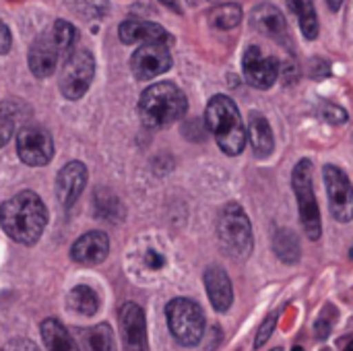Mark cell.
Returning <instances> with one entry per match:
<instances>
[{
    "label": "cell",
    "mask_w": 353,
    "mask_h": 351,
    "mask_svg": "<svg viewBox=\"0 0 353 351\" xmlns=\"http://www.w3.org/2000/svg\"><path fill=\"white\" fill-rule=\"evenodd\" d=\"M0 225L10 240L31 246L41 238L48 225V209L39 194L23 190L2 203Z\"/></svg>",
    "instance_id": "obj_1"
},
{
    "label": "cell",
    "mask_w": 353,
    "mask_h": 351,
    "mask_svg": "<svg viewBox=\"0 0 353 351\" xmlns=\"http://www.w3.org/2000/svg\"><path fill=\"white\" fill-rule=\"evenodd\" d=\"M188 110L184 91L170 83H155L147 87L139 99V116L149 128H163L180 120Z\"/></svg>",
    "instance_id": "obj_2"
},
{
    "label": "cell",
    "mask_w": 353,
    "mask_h": 351,
    "mask_svg": "<svg viewBox=\"0 0 353 351\" xmlns=\"http://www.w3.org/2000/svg\"><path fill=\"white\" fill-rule=\"evenodd\" d=\"M205 124L209 132L215 137L217 145L228 155H240L246 145V128L240 118L238 106L228 95H215L207 103Z\"/></svg>",
    "instance_id": "obj_3"
},
{
    "label": "cell",
    "mask_w": 353,
    "mask_h": 351,
    "mask_svg": "<svg viewBox=\"0 0 353 351\" xmlns=\"http://www.w3.org/2000/svg\"><path fill=\"white\" fill-rule=\"evenodd\" d=\"M217 240L221 250L234 259V261H244L250 257L254 248V236H252V225L238 203H228L219 217H217Z\"/></svg>",
    "instance_id": "obj_4"
},
{
    "label": "cell",
    "mask_w": 353,
    "mask_h": 351,
    "mask_svg": "<svg viewBox=\"0 0 353 351\" xmlns=\"http://www.w3.org/2000/svg\"><path fill=\"white\" fill-rule=\"evenodd\" d=\"M165 319L172 337L184 345V348H194L203 341L207 323L201 306L194 300L188 298H176L165 306Z\"/></svg>",
    "instance_id": "obj_5"
},
{
    "label": "cell",
    "mask_w": 353,
    "mask_h": 351,
    "mask_svg": "<svg viewBox=\"0 0 353 351\" xmlns=\"http://www.w3.org/2000/svg\"><path fill=\"white\" fill-rule=\"evenodd\" d=\"M292 184H294V192L298 199L300 221H302L304 234L310 240H319L323 234V221H321V209H319L316 194H314L312 161L310 159H300L296 163L294 174H292Z\"/></svg>",
    "instance_id": "obj_6"
},
{
    "label": "cell",
    "mask_w": 353,
    "mask_h": 351,
    "mask_svg": "<svg viewBox=\"0 0 353 351\" xmlns=\"http://www.w3.org/2000/svg\"><path fill=\"white\" fill-rule=\"evenodd\" d=\"M95 74V60L89 50H74L64 62L60 74V91L66 99H81L93 81Z\"/></svg>",
    "instance_id": "obj_7"
},
{
    "label": "cell",
    "mask_w": 353,
    "mask_h": 351,
    "mask_svg": "<svg viewBox=\"0 0 353 351\" xmlns=\"http://www.w3.org/2000/svg\"><path fill=\"white\" fill-rule=\"evenodd\" d=\"M17 153L23 163L37 168L46 166L54 157V141L52 134L43 126H23L17 132Z\"/></svg>",
    "instance_id": "obj_8"
},
{
    "label": "cell",
    "mask_w": 353,
    "mask_h": 351,
    "mask_svg": "<svg viewBox=\"0 0 353 351\" xmlns=\"http://www.w3.org/2000/svg\"><path fill=\"white\" fill-rule=\"evenodd\" d=\"M325 176V184H327V192H329V207H331V215L341 221L347 223L353 219V186L347 178V174L337 168V166H325L323 170Z\"/></svg>",
    "instance_id": "obj_9"
},
{
    "label": "cell",
    "mask_w": 353,
    "mask_h": 351,
    "mask_svg": "<svg viewBox=\"0 0 353 351\" xmlns=\"http://www.w3.org/2000/svg\"><path fill=\"white\" fill-rule=\"evenodd\" d=\"M172 68V54L168 43L149 41L143 43L130 58V70L139 81H149Z\"/></svg>",
    "instance_id": "obj_10"
},
{
    "label": "cell",
    "mask_w": 353,
    "mask_h": 351,
    "mask_svg": "<svg viewBox=\"0 0 353 351\" xmlns=\"http://www.w3.org/2000/svg\"><path fill=\"white\" fill-rule=\"evenodd\" d=\"M118 323H120L124 351H149L147 321H145V312L139 304H134V302L122 304V308L118 312Z\"/></svg>",
    "instance_id": "obj_11"
},
{
    "label": "cell",
    "mask_w": 353,
    "mask_h": 351,
    "mask_svg": "<svg viewBox=\"0 0 353 351\" xmlns=\"http://www.w3.org/2000/svg\"><path fill=\"white\" fill-rule=\"evenodd\" d=\"M246 81L256 89H269L279 77V62L275 56L263 54L259 46H250L242 60Z\"/></svg>",
    "instance_id": "obj_12"
},
{
    "label": "cell",
    "mask_w": 353,
    "mask_h": 351,
    "mask_svg": "<svg viewBox=\"0 0 353 351\" xmlns=\"http://www.w3.org/2000/svg\"><path fill=\"white\" fill-rule=\"evenodd\" d=\"M250 25L254 31H259L261 35H267L271 39H275L277 43L281 46H290L292 43V37H290V27H288V21L283 17V12L269 4V2H263L259 4L252 14H250Z\"/></svg>",
    "instance_id": "obj_13"
},
{
    "label": "cell",
    "mask_w": 353,
    "mask_h": 351,
    "mask_svg": "<svg viewBox=\"0 0 353 351\" xmlns=\"http://www.w3.org/2000/svg\"><path fill=\"white\" fill-rule=\"evenodd\" d=\"M87 184V168L81 161L66 163L56 176V197L62 207H72Z\"/></svg>",
    "instance_id": "obj_14"
},
{
    "label": "cell",
    "mask_w": 353,
    "mask_h": 351,
    "mask_svg": "<svg viewBox=\"0 0 353 351\" xmlns=\"http://www.w3.org/2000/svg\"><path fill=\"white\" fill-rule=\"evenodd\" d=\"M110 254V238L103 232L83 234L70 248V259L79 265H99Z\"/></svg>",
    "instance_id": "obj_15"
},
{
    "label": "cell",
    "mask_w": 353,
    "mask_h": 351,
    "mask_svg": "<svg viewBox=\"0 0 353 351\" xmlns=\"http://www.w3.org/2000/svg\"><path fill=\"white\" fill-rule=\"evenodd\" d=\"M58 46L54 41V35L52 33H43L39 35L31 50H29V68L31 72L37 77V79H46L50 77L54 70H56V64H58Z\"/></svg>",
    "instance_id": "obj_16"
},
{
    "label": "cell",
    "mask_w": 353,
    "mask_h": 351,
    "mask_svg": "<svg viewBox=\"0 0 353 351\" xmlns=\"http://www.w3.org/2000/svg\"><path fill=\"white\" fill-rule=\"evenodd\" d=\"M118 35L122 43H149V41H163L170 43V33L151 21H137V19H128L118 27Z\"/></svg>",
    "instance_id": "obj_17"
},
{
    "label": "cell",
    "mask_w": 353,
    "mask_h": 351,
    "mask_svg": "<svg viewBox=\"0 0 353 351\" xmlns=\"http://www.w3.org/2000/svg\"><path fill=\"white\" fill-rule=\"evenodd\" d=\"M205 288H207L209 300L217 312H228L232 308L234 290H232V281H230L228 273L221 267L211 265L205 271Z\"/></svg>",
    "instance_id": "obj_18"
},
{
    "label": "cell",
    "mask_w": 353,
    "mask_h": 351,
    "mask_svg": "<svg viewBox=\"0 0 353 351\" xmlns=\"http://www.w3.org/2000/svg\"><path fill=\"white\" fill-rule=\"evenodd\" d=\"M248 139L252 145V151L256 157L265 159L273 153L275 141H273V130L267 122V118L261 112H252L248 120Z\"/></svg>",
    "instance_id": "obj_19"
},
{
    "label": "cell",
    "mask_w": 353,
    "mask_h": 351,
    "mask_svg": "<svg viewBox=\"0 0 353 351\" xmlns=\"http://www.w3.org/2000/svg\"><path fill=\"white\" fill-rule=\"evenodd\" d=\"M41 339L48 351H81L70 333L56 319H46L41 323Z\"/></svg>",
    "instance_id": "obj_20"
},
{
    "label": "cell",
    "mask_w": 353,
    "mask_h": 351,
    "mask_svg": "<svg viewBox=\"0 0 353 351\" xmlns=\"http://www.w3.org/2000/svg\"><path fill=\"white\" fill-rule=\"evenodd\" d=\"M79 341L83 351H116L114 343V331L108 323L81 329L79 331Z\"/></svg>",
    "instance_id": "obj_21"
},
{
    "label": "cell",
    "mask_w": 353,
    "mask_h": 351,
    "mask_svg": "<svg viewBox=\"0 0 353 351\" xmlns=\"http://www.w3.org/2000/svg\"><path fill=\"white\" fill-rule=\"evenodd\" d=\"M93 205H95V215L103 221H110V223H120L124 219V205L122 201L108 188H99L95 190V197H93Z\"/></svg>",
    "instance_id": "obj_22"
},
{
    "label": "cell",
    "mask_w": 353,
    "mask_h": 351,
    "mask_svg": "<svg viewBox=\"0 0 353 351\" xmlns=\"http://www.w3.org/2000/svg\"><path fill=\"white\" fill-rule=\"evenodd\" d=\"M273 250L277 259L285 265H296L302 257L300 240L292 230H277L273 236Z\"/></svg>",
    "instance_id": "obj_23"
},
{
    "label": "cell",
    "mask_w": 353,
    "mask_h": 351,
    "mask_svg": "<svg viewBox=\"0 0 353 351\" xmlns=\"http://www.w3.org/2000/svg\"><path fill=\"white\" fill-rule=\"evenodd\" d=\"M68 306L72 312H77L81 317H93L99 310V296L89 285H77L68 294Z\"/></svg>",
    "instance_id": "obj_24"
},
{
    "label": "cell",
    "mask_w": 353,
    "mask_h": 351,
    "mask_svg": "<svg viewBox=\"0 0 353 351\" xmlns=\"http://www.w3.org/2000/svg\"><path fill=\"white\" fill-rule=\"evenodd\" d=\"M292 12L298 17L300 29L308 39H316L319 35V17L312 0H288Z\"/></svg>",
    "instance_id": "obj_25"
},
{
    "label": "cell",
    "mask_w": 353,
    "mask_h": 351,
    "mask_svg": "<svg viewBox=\"0 0 353 351\" xmlns=\"http://www.w3.org/2000/svg\"><path fill=\"white\" fill-rule=\"evenodd\" d=\"M209 21L215 29H234L242 21V8L234 2L219 4L209 12Z\"/></svg>",
    "instance_id": "obj_26"
},
{
    "label": "cell",
    "mask_w": 353,
    "mask_h": 351,
    "mask_svg": "<svg viewBox=\"0 0 353 351\" xmlns=\"http://www.w3.org/2000/svg\"><path fill=\"white\" fill-rule=\"evenodd\" d=\"M64 4L85 19H103L110 10L108 0H64Z\"/></svg>",
    "instance_id": "obj_27"
},
{
    "label": "cell",
    "mask_w": 353,
    "mask_h": 351,
    "mask_svg": "<svg viewBox=\"0 0 353 351\" xmlns=\"http://www.w3.org/2000/svg\"><path fill=\"white\" fill-rule=\"evenodd\" d=\"M52 35H54V41H56L60 52H68L77 41V29L72 27V23H68L64 19H58L54 23Z\"/></svg>",
    "instance_id": "obj_28"
},
{
    "label": "cell",
    "mask_w": 353,
    "mask_h": 351,
    "mask_svg": "<svg viewBox=\"0 0 353 351\" xmlns=\"http://www.w3.org/2000/svg\"><path fill=\"white\" fill-rule=\"evenodd\" d=\"M2 116L12 124H17L21 120H27V116H31V108L23 99H6V103L2 106Z\"/></svg>",
    "instance_id": "obj_29"
},
{
    "label": "cell",
    "mask_w": 353,
    "mask_h": 351,
    "mask_svg": "<svg viewBox=\"0 0 353 351\" xmlns=\"http://www.w3.org/2000/svg\"><path fill=\"white\" fill-rule=\"evenodd\" d=\"M277 319H279V312H273L263 321V325H261V329H259V333L254 337V350H261L271 339V335H273V331L277 327Z\"/></svg>",
    "instance_id": "obj_30"
},
{
    "label": "cell",
    "mask_w": 353,
    "mask_h": 351,
    "mask_svg": "<svg viewBox=\"0 0 353 351\" xmlns=\"http://www.w3.org/2000/svg\"><path fill=\"white\" fill-rule=\"evenodd\" d=\"M321 116H323L327 122H331V124H345V122H347V112H345L343 108L331 103V101H325V103L321 106Z\"/></svg>",
    "instance_id": "obj_31"
},
{
    "label": "cell",
    "mask_w": 353,
    "mask_h": 351,
    "mask_svg": "<svg viewBox=\"0 0 353 351\" xmlns=\"http://www.w3.org/2000/svg\"><path fill=\"white\" fill-rule=\"evenodd\" d=\"M145 263H147V267H149V269L159 271V269H163V267H165V257H163V254H159L157 250H147V254H145Z\"/></svg>",
    "instance_id": "obj_32"
},
{
    "label": "cell",
    "mask_w": 353,
    "mask_h": 351,
    "mask_svg": "<svg viewBox=\"0 0 353 351\" xmlns=\"http://www.w3.org/2000/svg\"><path fill=\"white\" fill-rule=\"evenodd\" d=\"M12 46V37H10V29L6 27V23L0 19V56L8 54Z\"/></svg>",
    "instance_id": "obj_33"
},
{
    "label": "cell",
    "mask_w": 353,
    "mask_h": 351,
    "mask_svg": "<svg viewBox=\"0 0 353 351\" xmlns=\"http://www.w3.org/2000/svg\"><path fill=\"white\" fill-rule=\"evenodd\" d=\"M12 134H14V124L4 116H0V147H4L12 139Z\"/></svg>",
    "instance_id": "obj_34"
},
{
    "label": "cell",
    "mask_w": 353,
    "mask_h": 351,
    "mask_svg": "<svg viewBox=\"0 0 353 351\" xmlns=\"http://www.w3.org/2000/svg\"><path fill=\"white\" fill-rule=\"evenodd\" d=\"M161 4H165L168 8H172L174 12H180V4H178V0H159Z\"/></svg>",
    "instance_id": "obj_35"
},
{
    "label": "cell",
    "mask_w": 353,
    "mask_h": 351,
    "mask_svg": "<svg viewBox=\"0 0 353 351\" xmlns=\"http://www.w3.org/2000/svg\"><path fill=\"white\" fill-rule=\"evenodd\" d=\"M327 4H329V8H331V10H339V8H341V4H343V0H327Z\"/></svg>",
    "instance_id": "obj_36"
},
{
    "label": "cell",
    "mask_w": 353,
    "mask_h": 351,
    "mask_svg": "<svg viewBox=\"0 0 353 351\" xmlns=\"http://www.w3.org/2000/svg\"><path fill=\"white\" fill-rule=\"evenodd\" d=\"M343 351H353V339L352 341H350V343H347V348H345V350Z\"/></svg>",
    "instance_id": "obj_37"
},
{
    "label": "cell",
    "mask_w": 353,
    "mask_h": 351,
    "mask_svg": "<svg viewBox=\"0 0 353 351\" xmlns=\"http://www.w3.org/2000/svg\"><path fill=\"white\" fill-rule=\"evenodd\" d=\"M292 351H304V350H302V348H298V345H296V348H294V350H292Z\"/></svg>",
    "instance_id": "obj_38"
},
{
    "label": "cell",
    "mask_w": 353,
    "mask_h": 351,
    "mask_svg": "<svg viewBox=\"0 0 353 351\" xmlns=\"http://www.w3.org/2000/svg\"><path fill=\"white\" fill-rule=\"evenodd\" d=\"M273 351H283V350H281V348H275V350H273Z\"/></svg>",
    "instance_id": "obj_39"
},
{
    "label": "cell",
    "mask_w": 353,
    "mask_h": 351,
    "mask_svg": "<svg viewBox=\"0 0 353 351\" xmlns=\"http://www.w3.org/2000/svg\"><path fill=\"white\" fill-rule=\"evenodd\" d=\"M325 351H327V350H325Z\"/></svg>",
    "instance_id": "obj_40"
}]
</instances>
